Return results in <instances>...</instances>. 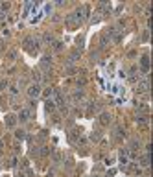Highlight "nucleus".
I'll return each mask as SVG.
<instances>
[{"label": "nucleus", "mask_w": 153, "mask_h": 177, "mask_svg": "<svg viewBox=\"0 0 153 177\" xmlns=\"http://www.w3.org/2000/svg\"><path fill=\"white\" fill-rule=\"evenodd\" d=\"M30 118H32V109H28V107H22V109L18 111V116H17V120H18V122L26 124Z\"/></svg>", "instance_id": "f257e3e1"}, {"label": "nucleus", "mask_w": 153, "mask_h": 177, "mask_svg": "<svg viewBox=\"0 0 153 177\" xmlns=\"http://www.w3.org/2000/svg\"><path fill=\"white\" fill-rule=\"evenodd\" d=\"M41 83H32L30 87H28V96L33 100V98H37V96H41Z\"/></svg>", "instance_id": "f03ea898"}, {"label": "nucleus", "mask_w": 153, "mask_h": 177, "mask_svg": "<svg viewBox=\"0 0 153 177\" xmlns=\"http://www.w3.org/2000/svg\"><path fill=\"white\" fill-rule=\"evenodd\" d=\"M137 91H138V92H148V91H149V79H148V78L137 81Z\"/></svg>", "instance_id": "7ed1b4c3"}, {"label": "nucleus", "mask_w": 153, "mask_h": 177, "mask_svg": "<svg viewBox=\"0 0 153 177\" xmlns=\"http://www.w3.org/2000/svg\"><path fill=\"white\" fill-rule=\"evenodd\" d=\"M138 79H140L138 68H137V66H131V68H129V81H131V83H137Z\"/></svg>", "instance_id": "20e7f679"}, {"label": "nucleus", "mask_w": 153, "mask_h": 177, "mask_svg": "<svg viewBox=\"0 0 153 177\" xmlns=\"http://www.w3.org/2000/svg\"><path fill=\"white\" fill-rule=\"evenodd\" d=\"M50 66H52V57L50 55H42L41 57V68L42 70H48Z\"/></svg>", "instance_id": "39448f33"}, {"label": "nucleus", "mask_w": 153, "mask_h": 177, "mask_svg": "<svg viewBox=\"0 0 153 177\" xmlns=\"http://www.w3.org/2000/svg\"><path fill=\"white\" fill-rule=\"evenodd\" d=\"M140 66H142V72H144V74L149 72V57H148V55H142V59H140Z\"/></svg>", "instance_id": "423d86ee"}, {"label": "nucleus", "mask_w": 153, "mask_h": 177, "mask_svg": "<svg viewBox=\"0 0 153 177\" xmlns=\"http://www.w3.org/2000/svg\"><path fill=\"white\" fill-rule=\"evenodd\" d=\"M100 124L101 125H109V124H111V115H109V113H101L100 115Z\"/></svg>", "instance_id": "0eeeda50"}, {"label": "nucleus", "mask_w": 153, "mask_h": 177, "mask_svg": "<svg viewBox=\"0 0 153 177\" xmlns=\"http://www.w3.org/2000/svg\"><path fill=\"white\" fill-rule=\"evenodd\" d=\"M45 109H46V113H54V111H55V103H54L52 98L45 102Z\"/></svg>", "instance_id": "6e6552de"}, {"label": "nucleus", "mask_w": 153, "mask_h": 177, "mask_svg": "<svg viewBox=\"0 0 153 177\" xmlns=\"http://www.w3.org/2000/svg\"><path fill=\"white\" fill-rule=\"evenodd\" d=\"M83 100V91H79V88H78V91H74V94H72V102L74 103H79Z\"/></svg>", "instance_id": "1a4fd4ad"}, {"label": "nucleus", "mask_w": 153, "mask_h": 177, "mask_svg": "<svg viewBox=\"0 0 153 177\" xmlns=\"http://www.w3.org/2000/svg\"><path fill=\"white\" fill-rule=\"evenodd\" d=\"M124 137H125L124 127H122V125H116V127H115V139H124Z\"/></svg>", "instance_id": "9d476101"}, {"label": "nucleus", "mask_w": 153, "mask_h": 177, "mask_svg": "<svg viewBox=\"0 0 153 177\" xmlns=\"http://www.w3.org/2000/svg\"><path fill=\"white\" fill-rule=\"evenodd\" d=\"M15 124H17V116L15 115H8L6 116V125L8 127H15Z\"/></svg>", "instance_id": "9b49d317"}, {"label": "nucleus", "mask_w": 153, "mask_h": 177, "mask_svg": "<svg viewBox=\"0 0 153 177\" xmlns=\"http://www.w3.org/2000/svg\"><path fill=\"white\" fill-rule=\"evenodd\" d=\"M52 48H54V52H61L63 50V42L61 41H54L52 42Z\"/></svg>", "instance_id": "f8f14e48"}, {"label": "nucleus", "mask_w": 153, "mask_h": 177, "mask_svg": "<svg viewBox=\"0 0 153 177\" xmlns=\"http://www.w3.org/2000/svg\"><path fill=\"white\" fill-rule=\"evenodd\" d=\"M138 166H144V168H146V166H149V153H146L144 157L140 159V164H138Z\"/></svg>", "instance_id": "ddd939ff"}, {"label": "nucleus", "mask_w": 153, "mask_h": 177, "mask_svg": "<svg viewBox=\"0 0 153 177\" xmlns=\"http://www.w3.org/2000/svg\"><path fill=\"white\" fill-rule=\"evenodd\" d=\"M15 137H17L18 140H24V139H26V133H24L22 129H17V131H15Z\"/></svg>", "instance_id": "4468645a"}, {"label": "nucleus", "mask_w": 153, "mask_h": 177, "mask_svg": "<svg viewBox=\"0 0 153 177\" xmlns=\"http://www.w3.org/2000/svg\"><path fill=\"white\" fill-rule=\"evenodd\" d=\"M135 122H137V124H140V125H144V124H148V116H142V115H138V116L135 118Z\"/></svg>", "instance_id": "2eb2a0df"}, {"label": "nucleus", "mask_w": 153, "mask_h": 177, "mask_svg": "<svg viewBox=\"0 0 153 177\" xmlns=\"http://www.w3.org/2000/svg\"><path fill=\"white\" fill-rule=\"evenodd\" d=\"M9 94H11V98H15V96L18 94V87H17V85H11V87H9Z\"/></svg>", "instance_id": "dca6fc26"}, {"label": "nucleus", "mask_w": 153, "mask_h": 177, "mask_svg": "<svg viewBox=\"0 0 153 177\" xmlns=\"http://www.w3.org/2000/svg\"><path fill=\"white\" fill-rule=\"evenodd\" d=\"M42 41H45L46 44H52V42H54V37H52L50 33H45V35H42Z\"/></svg>", "instance_id": "f3484780"}, {"label": "nucleus", "mask_w": 153, "mask_h": 177, "mask_svg": "<svg viewBox=\"0 0 153 177\" xmlns=\"http://www.w3.org/2000/svg\"><path fill=\"white\" fill-rule=\"evenodd\" d=\"M52 94H54V88H46V91H42V96H45L46 100H50Z\"/></svg>", "instance_id": "a211bd4d"}, {"label": "nucleus", "mask_w": 153, "mask_h": 177, "mask_svg": "<svg viewBox=\"0 0 153 177\" xmlns=\"http://www.w3.org/2000/svg\"><path fill=\"white\" fill-rule=\"evenodd\" d=\"M100 137H101V133H100V131H92V135H91L92 140H100Z\"/></svg>", "instance_id": "6ab92c4d"}, {"label": "nucleus", "mask_w": 153, "mask_h": 177, "mask_svg": "<svg viewBox=\"0 0 153 177\" xmlns=\"http://www.w3.org/2000/svg\"><path fill=\"white\" fill-rule=\"evenodd\" d=\"M15 55H17V52H15V50H11V52L8 54V57H9V59H15Z\"/></svg>", "instance_id": "aec40b11"}, {"label": "nucleus", "mask_w": 153, "mask_h": 177, "mask_svg": "<svg viewBox=\"0 0 153 177\" xmlns=\"http://www.w3.org/2000/svg\"><path fill=\"white\" fill-rule=\"evenodd\" d=\"M6 87H8V81H6V79H4V81H0V88H2V91H4Z\"/></svg>", "instance_id": "412c9836"}, {"label": "nucleus", "mask_w": 153, "mask_h": 177, "mask_svg": "<svg viewBox=\"0 0 153 177\" xmlns=\"http://www.w3.org/2000/svg\"><path fill=\"white\" fill-rule=\"evenodd\" d=\"M17 177H26V173H24V172H18V173H17Z\"/></svg>", "instance_id": "4be33fe9"}, {"label": "nucleus", "mask_w": 153, "mask_h": 177, "mask_svg": "<svg viewBox=\"0 0 153 177\" xmlns=\"http://www.w3.org/2000/svg\"><path fill=\"white\" fill-rule=\"evenodd\" d=\"M2 148H4V142H2V139H0V153H2Z\"/></svg>", "instance_id": "5701e85b"}, {"label": "nucleus", "mask_w": 153, "mask_h": 177, "mask_svg": "<svg viewBox=\"0 0 153 177\" xmlns=\"http://www.w3.org/2000/svg\"><path fill=\"white\" fill-rule=\"evenodd\" d=\"M6 18V13H0V20H4Z\"/></svg>", "instance_id": "b1692460"}, {"label": "nucleus", "mask_w": 153, "mask_h": 177, "mask_svg": "<svg viewBox=\"0 0 153 177\" xmlns=\"http://www.w3.org/2000/svg\"><path fill=\"white\" fill-rule=\"evenodd\" d=\"M2 48H4V42H2V41H0V50H2Z\"/></svg>", "instance_id": "393cba45"}, {"label": "nucleus", "mask_w": 153, "mask_h": 177, "mask_svg": "<svg viewBox=\"0 0 153 177\" xmlns=\"http://www.w3.org/2000/svg\"><path fill=\"white\" fill-rule=\"evenodd\" d=\"M94 177H100V175H94Z\"/></svg>", "instance_id": "a878e982"}]
</instances>
